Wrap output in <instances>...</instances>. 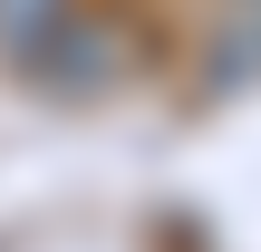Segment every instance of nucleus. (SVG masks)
<instances>
[{
    "label": "nucleus",
    "instance_id": "f257e3e1",
    "mask_svg": "<svg viewBox=\"0 0 261 252\" xmlns=\"http://www.w3.org/2000/svg\"><path fill=\"white\" fill-rule=\"evenodd\" d=\"M126 68H136L126 19H107V10H68V29L39 49V68H29V78H48V87H116Z\"/></svg>",
    "mask_w": 261,
    "mask_h": 252
},
{
    "label": "nucleus",
    "instance_id": "f03ea898",
    "mask_svg": "<svg viewBox=\"0 0 261 252\" xmlns=\"http://www.w3.org/2000/svg\"><path fill=\"white\" fill-rule=\"evenodd\" d=\"M203 87H213V97H242V87H261V0H232V10L213 19Z\"/></svg>",
    "mask_w": 261,
    "mask_h": 252
},
{
    "label": "nucleus",
    "instance_id": "7ed1b4c3",
    "mask_svg": "<svg viewBox=\"0 0 261 252\" xmlns=\"http://www.w3.org/2000/svg\"><path fill=\"white\" fill-rule=\"evenodd\" d=\"M68 10L77 0H0V58L10 68H39V49L68 29Z\"/></svg>",
    "mask_w": 261,
    "mask_h": 252
}]
</instances>
